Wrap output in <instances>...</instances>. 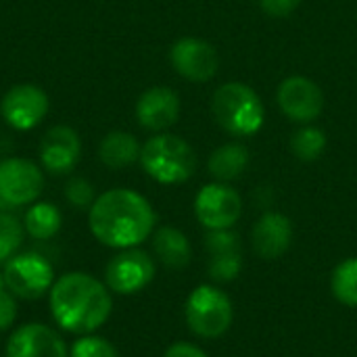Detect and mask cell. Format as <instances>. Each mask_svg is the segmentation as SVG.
I'll list each match as a JSON object with an SVG mask.
<instances>
[{"instance_id": "cell-10", "label": "cell", "mask_w": 357, "mask_h": 357, "mask_svg": "<svg viewBox=\"0 0 357 357\" xmlns=\"http://www.w3.org/2000/svg\"><path fill=\"white\" fill-rule=\"evenodd\" d=\"M48 94L33 84L13 86L0 100V115L4 121L19 132L33 130L48 113Z\"/></svg>"}, {"instance_id": "cell-24", "label": "cell", "mask_w": 357, "mask_h": 357, "mask_svg": "<svg viewBox=\"0 0 357 357\" xmlns=\"http://www.w3.org/2000/svg\"><path fill=\"white\" fill-rule=\"evenodd\" d=\"M243 270V255L228 253V255H213L209 261V276L215 282H232Z\"/></svg>"}, {"instance_id": "cell-4", "label": "cell", "mask_w": 357, "mask_h": 357, "mask_svg": "<svg viewBox=\"0 0 357 357\" xmlns=\"http://www.w3.org/2000/svg\"><path fill=\"white\" fill-rule=\"evenodd\" d=\"M215 121L232 136H251L264 126V105L257 92L241 82L224 84L211 102Z\"/></svg>"}, {"instance_id": "cell-18", "label": "cell", "mask_w": 357, "mask_h": 357, "mask_svg": "<svg viewBox=\"0 0 357 357\" xmlns=\"http://www.w3.org/2000/svg\"><path fill=\"white\" fill-rule=\"evenodd\" d=\"M140 151H142V146L138 144V140L132 134L113 130L100 140L98 159L109 169H123L140 159Z\"/></svg>"}, {"instance_id": "cell-14", "label": "cell", "mask_w": 357, "mask_h": 357, "mask_svg": "<svg viewBox=\"0 0 357 357\" xmlns=\"http://www.w3.org/2000/svg\"><path fill=\"white\" fill-rule=\"evenodd\" d=\"M6 357H67V347L52 328L31 322L8 337Z\"/></svg>"}, {"instance_id": "cell-28", "label": "cell", "mask_w": 357, "mask_h": 357, "mask_svg": "<svg viewBox=\"0 0 357 357\" xmlns=\"http://www.w3.org/2000/svg\"><path fill=\"white\" fill-rule=\"evenodd\" d=\"M17 318V303H15V295L8 291H0V333L8 331L13 326Z\"/></svg>"}, {"instance_id": "cell-19", "label": "cell", "mask_w": 357, "mask_h": 357, "mask_svg": "<svg viewBox=\"0 0 357 357\" xmlns=\"http://www.w3.org/2000/svg\"><path fill=\"white\" fill-rule=\"evenodd\" d=\"M249 151L243 144H224L209 157V172L218 182H232L245 174Z\"/></svg>"}, {"instance_id": "cell-22", "label": "cell", "mask_w": 357, "mask_h": 357, "mask_svg": "<svg viewBox=\"0 0 357 357\" xmlns=\"http://www.w3.org/2000/svg\"><path fill=\"white\" fill-rule=\"evenodd\" d=\"M10 209L15 207H10L0 199V264H6L15 255V251L23 243V232H25L23 224Z\"/></svg>"}, {"instance_id": "cell-30", "label": "cell", "mask_w": 357, "mask_h": 357, "mask_svg": "<svg viewBox=\"0 0 357 357\" xmlns=\"http://www.w3.org/2000/svg\"><path fill=\"white\" fill-rule=\"evenodd\" d=\"M163 357H209L201 347L192 345V343H174L167 347V351L163 354Z\"/></svg>"}, {"instance_id": "cell-1", "label": "cell", "mask_w": 357, "mask_h": 357, "mask_svg": "<svg viewBox=\"0 0 357 357\" xmlns=\"http://www.w3.org/2000/svg\"><path fill=\"white\" fill-rule=\"evenodd\" d=\"M155 222L157 215L151 203L130 188L102 192L88 213V226L94 238L113 249L138 247L153 234Z\"/></svg>"}, {"instance_id": "cell-11", "label": "cell", "mask_w": 357, "mask_h": 357, "mask_svg": "<svg viewBox=\"0 0 357 357\" xmlns=\"http://www.w3.org/2000/svg\"><path fill=\"white\" fill-rule=\"evenodd\" d=\"M278 105L282 113L299 123H310L324 109V94L316 82L303 75L287 77L278 88Z\"/></svg>"}, {"instance_id": "cell-9", "label": "cell", "mask_w": 357, "mask_h": 357, "mask_svg": "<svg viewBox=\"0 0 357 357\" xmlns=\"http://www.w3.org/2000/svg\"><path fill=\"white\" fill-rule=\"evenodd\" d=\"M195 213L207 230H226L238 222L243 213V199L226 182H213L199 190L195 199Z\"/></svg>"}, {"instance_id": "cell-12", "label": "cell", "mask_w": 357, "mask_h": 357, "mask_svg": "<svg viewBox=\"0 0 357 357\" xmlns=\"http://www.w3.org/2000/svg\"><path fill=\"white\" fill-rule=\"evenodd\" d=\"M174 69L190 82H207L218 73L220 56L218 50L199 38H182L169 50Z\"/></svg>"}, {"instance_id": "cell-8", "label": "cell", "mask_w": 357, "mask_h": 357, "mask_svg": "<svg viewBox=\"0 0 357 357\" xmlns=\"http://www.w3.org/2000/svg\"><path fill=\"white\" fill-rule=\"evenodd\" d=\"M44 190L42 169L23 157L0 161V199L10 207H23L38 201Z\"/></svg>"}, {"instance_id": "cell-15", "label": "cell", "mask_w": 357, "mask_h": 357, "mask_svg": "<svg viewBox=\"0 0 357 357\" xmlns=\"http://www.w3.org/2000/svg\"><path fill=\"white\" fill-rule=\"evenodd\" d=\"M180 98L172 88H149L136 102V119L144 130L163 132L178 121Z\"/></svg>"}, {"instance_id": "cell-23", "label": "cell", "mask_w": 357, "mask_h": 357, "mask_svg": "<svg viewBox=\"0 0 357 357\" xmlns=\"http://www.w3.org/2000/svg\"><path fill=\"white\" fill-rule=\"evenodd\" d=\"M326 149V136L320 128L305 126L291 138V151L301 161H316Z\"/></svg>"}, {"instance_id": "cell-21", "label": "cell", "mask_w": 357, "mask_h": 357, "mask_svg": "<svg viewBox=\"0 0 357 357\" xmlns=\"http://www.w3.org/2000/svg\"><path fill=\"white\" fill-rule=\"evenodd\" d=\"M331 291L339 303L347 307H357V257L343 259L333 270Z\"/></svg>"}, {"instance_id": "cell-3", "label": "cell", "mask_w": 357, "mask_h": 357, "mask_svg": "<svg viewBox=\"0 0 357 357\" xmlns=\"http://www.w3.org/2000/svg\"><path fill=\"white\" fill-rule=\"evenodd\" d=\"M140 163L155 182L172 186L186 182L195 174L197 155L186 140L174 134H157L144 142Z\"/></svg>"}, {"instance_id": "cell-25", "label": "cell", "mask_w": 357, "mask_h": 357, "mask_svg": "<svg viewBox=\"0 0 357 357\" xmlns=\"http://www.w3.org/2000/svg\"><path fill=\"white\" fill-rule=\"evenodd\" d=\"M205 247L213 255H228V253H241V238L232 228L226 230H207Z\"/></svg>"}, {"instance_id": "cell-20", "label": "cell", "mask_w": 357, "mask_h": 357, "mask_svg": "<svg viewBox=\"0 0 357 357\" xmlns=\"http://www.w3.org/2000/svg\"><path fill=\"white\" fill-rule=\"evenodd\" d=\"M63 226V215L56 205L52 203H31V207L25 211L23 228L25 232L36 241H48L52 238Z\"/></svg>"}, {"instance_id": "cell-16", "label": "cell", "mask_w": 357, "mask_h": 357, "mask_svg": "<svg viewBox=\"0 0 357 357\" xmlns=\"http://www.w3.org/2000/svg\"><path fill=\"white\" fill-rule=\"evenodd\" d=\"M253 251L261 259H278L282 257L293 243V224L291 220L280 211H268L264 213L251 232Z\"/></svg>"}, {"instance_id": "cell-26", "label": "cell", "mask_w": 357, "mask_h": 357, "mask_svg": "<svg viewBox=\"0 0 357 357\" xmlns=\"http://www.w3.org/2000/svg\"><path fill=\"white\" fill-rule=\"evenodd\" d=\"M71 357H119L117 349L102 337L86 335L71 347Z\"/></svg>"}, {"instance_id": "cell-13", "label": "cell", "mask_w": 357, "mask_h": 357, "mask_svg": "<svg viewBox=\"0 0 357 357\" xmlns=\"http://www.w3.org/2000/svg\"><path fill=\"white\" fill-rule=\"evenodd\" d=\"M82 157V142L73 128L54 126L50 128L40 142V161L42 167L54 176H63L75 169Z\"/></svg>"}, {"instance_id": "cell-27", "label": "cell", "mask_w": 357, "mask_h": 357, "mask_svg": "<svg viewBox=\"0 0 357 357\" xmlns=\"http://www.w3.org/2000/svg\"><path fill=\"white\" fill-rule=\"evenodd\" d=\"M65 197L73 207H79V209L92 207V203L96 201L92 184L84 178H71L65 186Z\"/></svg>"}, {"instance_id": "cell-17", "label": "cell", "mask_w": 357, "mask_h": 357, "mask_svg": "<svg viewBox=\"0 0 357 357\" xmlns=\"http://www.w3.org/2000/svg\"><path fill=\"white\" fill-rule=\"evenodd\" d=\"M153 249L157 259L172 268V270H182L190 264L192 249L186 238V234L174 226H161L155 236H153Z\"/></svg>"}, {"instance_id": "cell-31", "label": "cell", "mask_w": 357, "mask_h": 357, "mask_svg": "<svg viewBox=\"0 0 357 357\" xmlns=\"http://www.w3.org/2000/svg\"><path fill=\"white\" fill-rule=\"evenodd\" d=\"M4 289V276H2V272H0V291Z\"/></svg>"}, {"instance_id": "cell-29", "label": "cell", "mask_w": 357, "mask_h": 357, "mask_svg": "<svg viewBox=\"0 0 357 357\" xmlns=\"http://www.w3.org/2000/svg\"><path fill=\"white\" fill-rule=\"evenodd\" d=\"M301 0H259L261 8L270 15V17H287L291 15L297 6H299Z\"/></svg>"}, {"instance_id": "cell-6", "label": "cell", "mask_w": 357, "mask_h": 357, "mask_svg": "<svg viewBox=\"0 0 357 357\" xmlns=\"http://www.w3.org/2000/svg\"><path fill=\"white\" fill-rule=\"evenodd\" d=\"M4 289L19 299H40L54 284V270L40 253L13 255L4 264Z\"/></svg>"}, {"instance_id": "cell-7", "label": "cell", "mask_w": 357, "mask_h": 357, "mask_svg": "<svg viewBox=\"0 0 357 357\" xmlns=\"http://www.w3.org/2000/svg\"><path fill=\"white\" fill-rule=\"evenodd\" d=\"M155 278V261L142 249H121L105 270V280L111 293L134 295L146 289Z\"/></svg>"}, {"instance_id": "cell-5", "label": "cell", "mask_w": 357, "mask_h": 357, "mask_svg": "<svg viewBox=\"0 0 357 357\" xmlns=\"http://www.w3.org/2000/svg\"><path fill=\"white\" fill-rule=\"evenodd\" d=\"M184 318L197 337L218 339L232 326L234 307L222 289L213 284H201L188 295L184 303Z\"/></svg>"}, {"instance_id": "cell-2", "label": "cell", "mask_w": 357, "mask_h": 357, "mask_svg": "<svg viewBox=\"0 0 357 357\" xmlns=\"http://www.w3.org/2000/svg\"><path fill=\"white\" fill-rule=\"evenodd\" d=\"M113 299L107 284L86 272H69L50 289L54 322L73 335H92L111 316Z\"/></svg>"}]
</instances>
